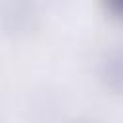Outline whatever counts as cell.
I'll return each mask as SVG.
<instances>
[{
  "mask_svg": "<svg viewBox=\"0 0 123 123\" xmlns=\"http://www.w3.org/2000/svg\"><path fill=\"white\" fill-rule=\"evenodd\" d=\"M98 81L113 94L123 96V46H111L98 62Z\"/></svg>",
  "mask_w": 123,
  "mask_h": 123,
  "instance_id": "cell-2",
  "label": "cell"
},
{
  "mask_svg": "<svg viewBox=\"0 0 123 123\" xmlns=\"http://www.w3.org/2000/svg\"><path fill=\"white\" fill-rule=\"evenodd\" d=\"M38 12L31 0H6L2 8V27L10 37L27 35L37 27Z\"/></svg>",
  "mask_w": 123,
  "mask_h": 123,
  "instance_id": "cell-1",
  "label": "cell"
},
{
  "mask_svg": "<svg viewBox=\"0 0 123 123\" xmlns=\"http://www.w3.org/2000/svg\"><path fill=\"white\" fill-rule=\"evenodd\" d=\"M104 10L108 12V15H111L113 19L123 23V0H100Z\"/></svg>",
  "mask_w": 123,
  "mask_h": 123,
  "instance_id": "cell-3",
  "label": "cell"
}]
</instances>
